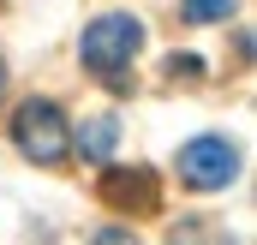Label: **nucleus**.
<instances>
[{"mask_svg": "<svg viewBox=\"0 0 257 245\" xmlns=\"http://www.w3.org/2000/svg\"><path fill=\"white\" fill-rule=\"evenodd\" d=\"M138 48H144V24H138L132 12H102L96 24H84V42H78L84 66H90L96 78H108L114 90L126 84V72H132V60H138Z\"/></svg>", "mask_w": 257, "mask_h": 245, "instance_id": "f257e3e1", "label": "nucleus"}, {"mask_svg": "<svg viewBox=\"0 0 257 245\" xmlns=\"http://www.w3.org/2000/svg\"><path fill=\"white\" fill-rule=\"evenodd\" d=\"M12 144L30 156V162H42V168H54L66 150H72V132H66V114L54 102H42V96H30L18 114H12Z\"/></svg>", "mask_w": 257, "mask_h": 245, "instance_id": "f03ea898", "label": "nucleus"}, {"mask_svg": "<svg viewBox=\"0 0 257 245\" xmlns=\"http://www.w3.org/2000/svg\"><path fill=\"white\" fill-rule=\"evenodd\" d=\"M233 174H239V150L227 138H192L180 150V180L192 191H221Z\"/></svg>", "mask_w": 257, "mask_h": 245, "instance_id": "7ed1b4c3", "label": "nucleus"}, {"mask_svg": "<svg viewBox=\"0 0 257 245\" xmlns=\"http://www.w3.org/2000/svg\"><path fill=\"white\" fill-rule=\"evenodd\" d=\"M96 191H102V203L120 209V215H156V203H162V185H156L150 168H108Z\"/></svg>", "mask_w": 257, "mask_h": 245, "instance_id": "20e7f679", "label": "nucleus"}, {"mask_svg": "<svg viewBox=\"0 0 257 245\" xmlns=\"http://www.w3.org/2000/svg\"><path fill=\"white\" fill-rule=\"evenodd\" d=\"M114 138H120V126H114V120H90L84 132H78V150H84L90 162H108V150H114Z\"/></svg>", "mask_w": 257, "mask_h": 245, "instance_id": "39448f33", "label": "nucleus"}, {"mask_svg": "<svg viewBox=\"0 0 257 245\" xmlns=\"http://www.w3.org/2000/svg\"><path fill=\"white\" fill-rule=\"evenodd\" d=\"M233 6H239V0H186V18H192V24H221Z\"/></svg>", "mask_w": 257, "mask_h": 245, "instance_id": "423d86ee", "label": "nucleus"}, {"mask_svg": "<svg viewBox=\"0 0 257 245\" xmlns=\"http://www.w3.org/2000/svg\"><path fill=\"white\" fill-rule=\"evenodd\" d=\"M90 245H138V239H132L126 227H102V233H96V239H90Z\"/></svg>", "mask_w": 257, "mask_h": 245, "instance_id": "0eeeda50", "label": "nucleus"}, {"mask_svg": "<svg viewBox=\"0 0 257 245\" xmlns=\"http://www.w3.org/2000/svg\"><path fill=\"white\" fill-rule=\"evenodd\" d=\"M0 78H6V66H0Z\"/></svg>", "mask_w": 257, "mask_h": 245, "instance_id": "6e6552de", "label": "nucleus"}]
</instances>
